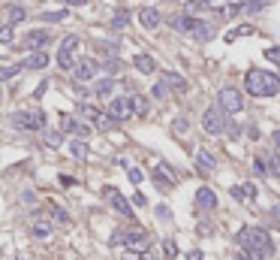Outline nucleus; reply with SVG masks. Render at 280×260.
Segmentation results:
<instances>
[{
    "label": "nucleus",
    "mask_w": 280,
    "mask_h": 260,
    "mask_svg": "<svg viewBox=\"0 0 280 260\" xmlns=\"http://www.w3.org/2000/svg\"><path fill=\"white\" fill-rule=\"evenodd\" d=\"M244 91L253 97H274L280 94V76L262 67H250L244 73Z\"/></svg>",
    "instance_id": "f257e3e1"
},
{
    "label": "nucleus",
    "mask_w": 280,
    "mask_h": 260,
    "mask_svg": "<svg viewBox=\"0 0 280 260\" xmlns=\"http://www.w3.org/2000/svg\"><path fill=\"white\" fill-rule=\"evenodd\" d=\"M238 245H241L253 260H268L271 254H274L271 236H268L262 227H241L238 230Z\"/></svg>",
    "instance_id": "f03ea898"
},
{
    "label": "nucleus",
    "mask_w": 280,
    "mask_h": 260,
    "mask_svg": "<svg viewBox=\"0 0 280 260\" xmlns=\"http://www.w3.org/2000/svg\"><path fill=\"white\" fill-rule=\"evenodd\" d=\"M9 124L15 130H42L45 127V112L42 109H18V112H12Z\"/></svg>",
    "instance_id": "7ed1b4c3"
},
{
    "label": "nucleus",
    "mask_w": 280,
    "mask_h": 260,
    "mask_svg": "<svg viewBox=\"0 0 280 260\" xmlns=\"http://www.w3.org/2000/svg\"><path fill=\"white\" fill-rule=\"evenodd\" d=\"M217 106L226 115H238V112L244 109V94H241L235 85H223L217 91Z\"/></svg>",
    "instance_id": "20e7f679"
},
{
    "label": "nucleus",
    "mask_w": 280,
    "mask_h": 260,
    "mask_svg": "<svg viewBox=\"0 0 280 260\" xmlns=\"http://www.w3.org/2000/svg\"><path fill=\"white\" fill-rule=\"evenodd\" d=\"M82 49V39L75 36V33H69V36H63L61 46H58V67L61 70H72L75 67V52Z\"/></svg>",
    "instance_id": "39448f33"
},
{
    "label": "nucleus",
    "mask_w": 280,
    "mask_h": 260,
    "mask_svg": "<svg viewBox=\"0 0 280 260\" xmlns=\"http://www.w3.org/2000/svg\"><path fill=\"white\" fill-rule=\"evenodd\" d=\"M226 124H229V115H226L220 106H208V109H205V115H202V127H205L208 136H220V133L226 130Z\"/></svg>",
    "instance_id": "423d86ee"
},
{
    "label": "nucleus",
    "mask_w": 280,
    "mask_h": 260,
    "mask_svg": "<svg viewBox=\"0 0 280 260\" xmlns=\"http://www.w3.org/2000/svg\"><path fill=\"white\" fill-rule=\"evenodd\" d=\"M103 197H106V200L112 203V209H115L118 215H124V218H130V221H133V206H130V200H126V197L121 194L118 188L106 185V188H103Z\"/></svg>",
    "instance_id": "0eeeda50"
},
{
    "label": "nucleus",
    "mask_w": 280,
    "mask_h": 260,
    "mask_svg": "<svg viewBox=\"0 0 280 260\" xmlns=\"http://www.w3.org/2000/svg\"><path fill=\"white\" fill-rule=\"evenodd\" d=\"M154 182L160 191H169V188H175V182H178V176H175V169L169 166V163H157L154 166Z\"/></svg>",
    "instance_id": "6e6552de"
},
{
    "label": "nucleus",
    "mask_w": 280,
    "mask_h": 260,
    "mask_svg": "<svg viewBox=\"0 0 280 260\" xmlns=\"http://www.w3.org/2000/svg\"><path fill=\"white\" fill-rule=\"evenodd\" d=\"M124 245L126 251H133V254H139L142 248H148V233L142 227H133V230H124Z\"/></svg>",
    "instance_id": "1a4fd4ad"
},
{
    "label": "nucleus",
    "mask_w": 280,
    "mask_h": 260,
    "mask_svg": "<svg viewBox=\"0 0 280 260\" xmlns=\"http://www.w3.org/2000/svg\"><path fill=\"white\" fill-rule=\"evenodd\" d=\"M118 124L121 121H126L130 115H133V106H130V97H115V100H109V109H106Z\"/></svg>",
    "instance_id": "9d476101"
},
{
    "label": "nucleus",
    "mask_w": 280,
    "mask_h": 260,
    "mask_svg": "<svg viewBox=\"0 0 280 260\" xmlns=\"http://www.w3.org/2000/svg\"><path fill=\"white\" fill-rule=\"evenodd\" d=\"M61 130H63V133H72V136H79V139H85V136L91 133V127H88L85 121H79L75 115H63V118H61Z\"/></svg>",
    "instance_id": "9b49d317"
},
{
    "label": "nucleus",
    "mask_w": 280,
    "mask_h": 260,
    "mask_svg": "<svg viewBox=\"0 0 280 260\" xmlns=\"http://www.w3.org/2000/svg\"><path fill=\"white\" fill-rule=\"evenodd\" d=\"M190 33H193V39L196 42H208V39H214V25L211 21H202V18H193V25H190Z\"/></svg>",
    "instance_id": "f8f14e48"
},
{
    "label": "nucleus",
    "mask_w": 280,
    "mask_h": 260,
    "mask_svg": "<svg viewBox=\"0 0 280 260\" xmlns=\"http://www.w3.org/2000/svg\"><path fill=\"white\" fill-rule=\"evenodd\" d=\"M96 70H99L96 61H75V67H72V79H75L79 85H82V82H91Z\"/></svg>",
    "instance_id": "ddd939ff"
},
{
    "label": "nucleus",
    "mask_w": 280,
    "mask_h": 260,
    "mask_svg": "<svg viewBox=\"0 0 280 260\" xmlns=\"http://www.w3.org/2000/svg\"><path fill=\"white\" fill-rule=\"evenodd\" d=\"M48 42H52V33H48V31H28V36L21 39V46H24V49H31V52L42 49V46H48Z\"/></svg>",
    "instance_id": "4468645a"
},
{
    "label": "nucleus",
    "mask_w": 280,
    "mask_h": 260,
    "mask_svg": "<svg viewBox=\"0 0 280 260\" xmlns=\"http://www.w3.org/2000/svg\"><path fill=\"white\" fill-rule=\"evenodd\" d=\"M139 21H142V28H145V31H157V28H160V21H163V15L157 12L154 6H142V9H139Z\"/></svg>",
    "instance_id": "2eb2a0df"
},
{
    "label": "nucleus",
    "mask_w": 280,
    "mask_h": 260,
    "mask_svg": "<svg viewBox=\"0 0 280 260\" xmlns=\"http://www.w3.org/2000/svg\"><path fill=\"white\" fill-rule=\"evenodd\" d=\"M193 200H196V206H199L202 212H211V209H217V194H214L211 188H205V185L196 191V197H193Z\"/></svg>",
    "instance_id": "dca6fc26"
},
{
    "label": "nucleus",
    "mask_w": 280,
    "mask_h": 260,
    "mask_svg": "<svg viewBox=\"0 0 280 260\" xmlns=\"http://www.w3.org/2000/svg\"><path fill=\"white\" fill-rule=\"evenodd\" d=\"M24 21H28V9L21 3H9L6 6V25L15 28V25H24Z\"/></svg>",
    "instance_id": "f3484780"
},
{
    "label": "nucleus",
    "mask_w": 280,
    "mask_h": 260,
    "mask_svg": "<svg viewBox=\"0 0 280 260\" xmlns=\"http://www.w3.org/2000/svg\"><path fill=\"white\" fill-rule=\"evenodd\" d=\"M214 166H217V161H214V155H211L208 148H199V151H196V169H199L202 176L214 172Z\"/></svg>",
    "instance_id": "a211bd4d"
},
{
    "label": "nucleus",
    "mask_w": 280,
    "mask_h": 260,
    "mask_svg": "<svg viewBox=\"0 0 280 260\" xmlns=\"http://www.w3.org/2000/svg\"><path fill=\"white\" fill-rule=\"evenodd\" d=\"M45 67H48V55H45L42 49L31 52V55L21 61V70H45Z\"/></svg>",
    "instance_id": "6ab92c4d"
},
{
    "label": "nucleus",
    "mask_w": 280,
    "mask_h": 260,
    "mask_svg": "<svg viewBox=\"0 0 280 260\" xmlns=\"http://www.w3.org/2000/svg\"><path fill=\"white\" fill-rule=\"evenodd\" d=\"M163 82H166V88L169 91H178V94H184L187 91V79L184 76H178V73H172V70H163V76H160Z\"/></svg>",
    "instance_id": "aec40b11"
},
{
    "label": "nucleus",
    "mask_w": 280,
    "mask_h": 260,
    "mask_svg": "<svg viewBox=\"0 0 280 260\" xmlns=\"http://www.w3.org/2000/svg\"><path fill=\"white\" fill-rule=\"evenodd\" d=\"M31 233L36 236V239H48L52 233H55V224L48 221V218H33V224H31Z\"/></svg>",
    "instance_id": "412c9836"
},
{
    "label": "nucleus",
    "mask_w": 280,
    "mask_h": 260,
    "mask_svg": "<svg viewBox=\"0 0 280 260\" xmlns=\"http://www.w3.org/2000/svg\"><path fill=\"white\" fill-rule=\"evenodd\" d=\"M133 67H136L139 73H145V76H151V73H157V61L151 58V55H145V52H139V55L133 58Z\"/></svg>",
    "instance_id": "4be33fe9"
},
{
    "label": "nucleus",
    "mask_w": 280,
    "mask_h": 260,
    "mask_svg": "<svg viewBox=\"0 0 280 260\" xmlns=\"http://www.w3.org/2000/svg\"><path fill=\"white\" fill-rule=\"evenodd\" d=\"M193 18H196V15H187V12H181V15H169V28H172V31H181V33H190Z\"/></svg>",
    "instance_id": "5701e85b"
},
{
    "label": "nucleus",
    "mask_w": 280,
    "mask_h": 260,
    "mask_svg": "<svg viewBox=\"0 0 280 260\" xmlns=\"http://www.w3.org/2000/svg\"><path fill=\"white\" fill-rule=\"evenodd\" d=\"M130 106H133V115H139V118H145L151 112V100L142 97V94H133L130 97Z\"/></svg>",
    "instance_id": "b1692460"
},
{
    "label": "nucleus",
    "mask_w": 280,
    "mask_h": 260,
    "mask_svg": "<svg viewBox=\"0 0 280 260\" xmlns=\"http://www.w3.org/2000/svg\"><path fill=\"white\" fill-rule=\"evenodd\" d=\"M211 6H214V0H187L184 12L187 15H199V12H208Z\"/></svg>",
    "instance_id": "393cba45"
},
{
    "label": "nucleus",
    "mask_w": 280,
    "mask_h": 260,
    "mask_svg": "<svg viewBox=\"0 0 280 260\" xmlns=\"http://www.w3.org/2000/svg\"><path fill=\"white\" fill-rule=\"evenodd\" d=\"M39 133H42V142H45L48 148H61V145H63V133H61V130H48V127H42Z\"/></svg>",
    "instance_id": "a878e982"
},
{
    "label": "nucleus",
    "mask_w": 280,
    "mask_h": 260,
    "mask_svg": "<svg viewBox=\"0 0 280 260\" xmlns=\"http://www.w3.org/2000/svg\"><path fill=\"white\" fill-rule=\"evenodd\" d=\"M112 91H115V79H112V76H106V79H99V82L93 85V94H96V97H109Z\"/></svg>",
    "instance_id": "bb28decb"
},
{
    "label": "nucleus",
    "mask_w": 280,
    "mask_h": 260,
    "mask_svg": "<svg viewBox=\"0 0 280 260\" xmlns=\"http://www.w3.org/2000/svg\"><path fill=\"white\" fill-rule=\"evenodd\" d=\"M109 28H112V31H126V28H130V12H115V15L109 18Z\"/></svg>",
    "instance_id": "cd10ccee"
},
{
    "label": "nucleus",
    "mask_w": 280,
    "mask_h": 260,
    "mask_svg": "<svg viewBox=\"0 0 280 260\" xmlns=\"http://www.w3.org/2000/svg\"><path fill=\"white\" fill-rule=\"evenodd\" d=\"M253 33H256L253 25H238V28H232V31L226 33V42H235L238 36H253Z\"/></svg>",
    "instance_id": "c85d7f7f"
},
{
    "label": "nucleus",
    "mask_w": 280,
    "mask_h": 260,
    "mask_svg": "<svg viewBox=\"0 0 280 260\" xmlns=\"http://www.w3.org/2000/svg\"><path fill=\"white\" fill-rule=\"evenodd\" d=\"M66 15H69L66 9H48V12H42L39 18H42V21H48V25H61V21H66Z\"/></svg>",
    "instance_id": "c756f323"
},
{
    "label": "nucleus",
    "mask_w": 280,
    "mask_h": 260,
    "mask_svg": "<svg viewBox=\"0 0 280 260\" xmlns=\"http://www.w3.org/2000/svg\"><path fill=\"white\" fill-rule=\"evenodd\" d=\"M69 151H72V158H75V161H85V158L91 155V151H88V145H85V139H72V142H69Z\"/></svg>",
    "instance_id": "7c9ffc66"
},
{
    "label": "nucleus",
    "mask_w": 280,
    "mask_h": 260,
    "mask_svg": "<svg viewBox=\"0 0 280 260\" xmlns=\"http://www.w3.org/2000/svg\"><path fill=\"white\" fill-rule=\"evenodd\" d=\"M93 124H96V127H99V130H115V127H118V121H115V118H112L109 112H99Z\"/></svg>",
    "instance_id": "2f4dec72"
},
{
    "label": "nucleus",
    "mask_w": 280,
    "mask_h": 260,
    "mask_svg": "<svg viewBox=\"0 0 280 260\" xmlns=\"http://www.w3.org/2000/svg\"><path fill=\"white\" fill-rule=\"evenodd\" d=\"M96 115H99V109L91 106V103H82V106H79V118H85V121H96Z\"/></svg>",
    "instance_id": "473e14b6"
},
{
    "label": "nucleus",
    "mask_w": 280,
    "mask_h": 260,
    "mask_svg": "<svg viewBox=\"0 0 280 260\" xmlns=\"http://www.w3.org/2000/svg\"><path fill=\"white\" fill-rule=\"evenodd\" d=\"M163 257L166 260L178 257V245H175V239H163Z\"/></svg>",
    "instance_id": "72a5a7b5"
},
{
    "label": "nucleus",
    "mask_w": 280,
    "mask_h": 260,
    "mask_svg": "<svg viewBox=\"0 0 280 260\" xmlns=\"http://www.w3.org/2000/svg\"><path fill=\"white\" fill-rule=\"evenodd\" d=\"M265 6H268L265 0H244V3H241V12H262Z\"/></svg>",
    "instance_id": "f704fd0d"
},
{
    "label": "nucleus",
    "mask_w": 280,
    "mask_h": 260,
    "mask_svg": "<svg viewBox=\"0 0 280 260\" xmlns=\"http://www.w3.org/2000/svg\"><path fill=\"white\" fill-rule=\"evenodd\" d=\"M21 73V64H12V67H0V82H6V79H15Z\"/></svg>",
    "instance_id": "c9c22d12"
},
{
    "label": "nucleus",
    "mask_w": 280,
    "mask_h": 260,
    "mask_svg": "<svg viewBox=\"0 0 280 260\" xmlns=\"http://www.w3.org/2000/svg\"><path fill=\"white\" fill-rule=\"evenodd\" d=\"M265 166H268L271 176H277L280 179V155H268V158H265Z\"/></svg>",
    "instance_id": "e433bc0d"
},
{
    "label": "nucleus",
    "mask_w": 280,
    "mask_h": 260,
    "mask_svg": "<svg viewBox=\"0 0 280 260\" xmlns=\"http://www.w3.org/2000/svg\"><path fill=\"white\" fill-rule=\"evenodd\" d=\"M253 172H256V176H262V179L268 176V166H265V158H253Z\"/></svg>",
    "instance_id": "4c0bfd02"
},
{
    "label": "nucleus",
    "mask_w": 280,
    "mask_h": 260,
    "mask_svg": "<svg viewBox=\"0 0 280 260\" xmlns=\"http://www.w3.org/2000/svg\"><path fill=\"white\" fill-rule=\"evenodd\" d=\"M12 39H15V33H12L9 25H6V28H0V46H12Z\"/></svg>",
    "instance_id": "58836bf2"
},
{
    "label": "nucleus",
    "mask_w": 280,
    "mask_h": 260,
    "mask_svg": "<svg viewBox=\"0 0 280 260\" xmlns=\"http://www.w3.org/2000/svg\"><path fill=\"white\" fill-rule=\"evenodd\" d=\"M126 176H130V182H133V185H142V179H145L139 166H126Z\"/></svg>",
    "instance_id": "ea45409f"
},
{
    "label": "nucleus",
    "mask_w": 280,
    "mask_h": 260,
    "mask_svg": "<svg viewBox=\"0 0 280 260\" xmlns=\"http://www.w3.org/2000/svg\"><path fill=\"white\" fill-rule=\"evenodd\" d=\"M265 61L280 64V46H268V49H265Z\"/></svg>",
    "instance_id": "a19ab883"
},
{
    "label": "nucleus",
    "mask_w": 280,
    "mask_h": 260,
    "mask_svg": "<svg viewBox=\"0 0 280 260\" xmlns=\"http://www.w3.org/2000/svg\"><path fill=\"white\" fill-rule=\"evenodd\" d=\"M52 218H55V221H61V224H69V215L63 212L61 206H52Z\"/></svg>",
    "instance_id": "79ce46f5"
},
{
    "label": "nucleus",
    "mask_w": 280,
    "mask_h": 260,
    "mask_svg": "<svg viewBox=\"0 0 280 260\" xmlns=\"http://www.w3.org/2000/svg\"><path fill=\"white\" fill-rule=\"evenodd\" d=\"M151 94H154L157 100L169 97V88H166V82H163V79H160V82H157V85H154V91H151Z\"/></svg>",
    "instance_id": "37998d69"
},
{
    "label": "nucleus",
    "mask_w": 280,
    "mask_h": 260,
    "mask_svg": "<svg viewBox=\"0 0 280 260\" xmlns=\"http://www.w3.org/2000/svg\"><path fill=\"white\" fill-rule=\"evenodd\" d=\"M109 245H112V248L124 245V230H115V233H112V239H109Z\"/></svg>",
    "instance_id": "c03bdc74"
},
{
    "label": "nucleus",
    "mask_w": 280,
    "mask_h": 260,
    "mask_svg": "<svg viewBox=\"0 0 280 260\" xmlns=\"http://www.w3.org/2000/svg\"><path fill=\"white\" fill-rule=\"evenodd\" d=\"M187 127H190L187 118H175V121H172V130H175V133H187Z\"/></svg>",
    "instance_id": "a18cd8bd"
},
{
    "label": "nucleus",
    "mask_w": 280,
    "mask_h": 260,
    "mask_svg": "<svg viewBox=\"0 0 280 260\" xmlns=\"http://www.w3.org/2000/svg\"><path fill=\"white\" fill-rule=\"evenodd\" d=\"M139 257H142V260H160V254H157L154 248H142V251H139Z\"/></svg>",
    "instance_id": "49530a36"
},
{
    "label": "nucleus",
    "mask_w": 280,
    "mask_h": 260,
    "mask_svg": "<svg viewBox=\"0 0 280 260\" xmlns=\"http://www.w3.org/2000/svg\"><path fill=\"white\" fill-rule=\"evenodd\" d=\"M229 194L235 197V200H247V194H244V185H232V191Z\"/></svg>",
    "instance_id": "de8ad7c7"
},
{
    "label": "nucleus",
    "mask_w": 280,
    "mask_h": 260,
    "mask_svg": "<svg viewBox=\"0 0 280 260\" xmlns=\"http://www.w3.org/2000/svg\"><path fill=\"white\" fill-rule=\"evenodd\" d=\"M244 194H247V200H256V185H244Z\"/></svg>",
    "instance_id": "09e8293b"
},
{
    "label": "nucleus",
    "mask_w": 280,
    "mask_h": 260,
    "mask_svg": "<svg viewBox=\"0 0 280 260\" xmlns=\"http://www.w3.org/2000/svg\"><path fill=\"white\" fill-rule=\"evenodd\" d=\"M133 203H136V206H148V200H145V194H136V197H133Z\"/></svg>",
    "instance_id": "8fccbe9b"
},
{
    "label": "nucleus",
    "mask_w": 280,
    "mask_h": 260,
    "mask_svg": "<svg viewBox=\"0 0 280 260\" xmlns=\"http://www.w3.org/2000/svg\"><path fill=\"white\" fill-rule=\"evenodd\" d=\"M187 260H205V257H202V251H187Z\"/></svg>",
    "instance_id": "3c124183"
},
{
    "label": "nucleus",
    "mask_w": 280,
    "mask_h": 260,
    "mask_svg": "<svg viewBox=\"0 0 280 260\" xmlns=\"http://www.w3.org/2000/svg\"><path fill=\"white\" fill-rule=\"evenodd\" d=\"M45 88H48V82H42V85H39V88H36V94H33V97L39 100V97H42V94H45Z\"/></svg>",
    "instance_id": "603ef678"
},
{
    "label": "nucleus",
    "mask_w": 280,
    "mask_h": 260,
    "mask_svg": "<svg viewBox=\"0 0 280 260\" xmlns=\"http://www.w3.org/2000/svg\"><path fill=\"white\" fill-rule=\"evenodd\" d=\"M61 182L66 185V188H72V185H75V179H72V176H61Z\"/></svg>",
    "instance_id": "864d4df0"
},
{
    "label": "nucleus",
    "mask_w": 280,
    "mask_h": 260,
    "mask_svg": "<svg viewBox=\"0 0 280 260\" xmlns=\"http://www.w3.org/2000/svg\"><path fill=\"white\" fill-rule=\"evenodd\" d=\"M247 136H250V139H259V130H256L253 124H250V127H247Z\"/></svg>",
    "instance_id": "5fc2aeb1"
},
{
    "label": "nucleus",
    "mask_w": 280,
    "mask_h": 260,
    "mask_svg": "<svg viewBox=\"0 0 280 260\" xmlns=\"http://www.w3.org/2000/svg\"><path fill=\"white\" fill-rule=\"evenodd\" d=\"M235 260H253V257H250L247 251H244V248H241V251H238V254H235Z\"/></svg>",
    "instance_id": "6e6d98bb"
},
{
    "label": "nucleus",
    "mask_w": 280,
    "mask_h": 260,
    "mask_svg": "<svg viewBox=\"0 0 280 260\" xmlns=\"http://www.w3.org/2000/svg\"><path fill=\"white\" fill-rule=\"evenodd\" d=\"M274 145H277V148H280V130H277V133H274Z\"/></svg>",
    "instance_id": "4d7b16f0"
},
{
    "label": "nucleus",
    "mask_w": 280,
    "mask_h": 260,
    "mask_svg": "<svg viewBox=\"0 0 280 260\" xmlns=\"http://www.w3.org/2000/svg\"><path fill=\"white\" fill-rule=\"evenodd\" d=\"M36 3H42V0H36Z\"/></svg>",
    "instance_id": "13d9d810"
},
{
    "label": "nucleus",
    "mask_w": 280,
    "mask_h": 260,
    "mask_svg": "<svg viewBox=\"0 0 280 260\" xmlns=\"http://www.w3.org/2000/svg\"><path fill=\"white\" fill-rule=\"evenodd\" d=\"M18 260H24V257H18Z\"/></svg>",
    "instance_id": "bf43d9fd"
},
{
    "label": "nucleus",
    "mask_w": 280,
    "mask_h": 260,
    "mask_svg": "<svg viewBox=\"0 0 280 260\" xmlns=\"http://www.w3.org/2000/svg\"><path fill=\"white\" fill-rule=\"evenodd\" d=\"M124 260H130V257H124Z\"/></svg>",
    "instance_id": "052dcab7"
}]
</instances>
